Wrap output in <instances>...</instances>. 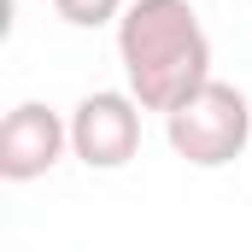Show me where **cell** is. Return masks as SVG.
Returning a JSON list of instances; mask_svg holds the SVG:
<instances>
[{"mask_svg": "<svg viewBox=\"0 0 252 252\" xmlns=\"http://www.w3.org/2000/svg\"><path fill=\"white\" fill-rule=\"evenodd\" d=\"M70 153V118H59L47 100H18L0 124V182L24 188L41 182Z\"/></svg>", "mask_w": 252, "mask_h": 252, "instance_id": "277c9868", "label": "cell"}, {"mask_svg": "<svg viewBox=\"0 0 252 252\" xmlns=\"http://www.w3.org/2000/svg\"><path fill=\"white\" fill-rule=\"evenodd\" d=\"M118 64L141 112H176L211 82V35L193 0H129L118 18Z\"/></svg>", "mask_w": 252, "mask_h": 252, "instance_id": "6da1fadb", "label": "cell"}, {"mask_svg": "<svg viewBox=\"0 0 252 252\" xmlns=\"http://www.w3.org/2000/svg\"><path fill=\"white\" fill-rule=\"evenodd\" d=\"M164 141L193 170H223V164H235L247 153V141H252V100L235 82L211 76L176 112H164Z\"/></svg>", "mask_w": 252, "mask_h": 252, "instance_id": "7a4b0ae2", "label": "cell"}, {"mask_svg": "<svg viewBox=\"0 0 252 252\" xmlns=\"http://www.w3.org/2000/svg\"><path fill=\"white\" fill-rule=\"evenodd\" d=\"M141 153V100L129 88H94L70 106V158L88 170H124Z\"/></svg>", "mask_w": 252, "mask_h": 252, "instance_id": "3957f363", "label": "cell"}, {"mask_svg": "<svg viewBox=\"0 0 252 252\" xmlns=\"http://www.w3.org/2000/svg\"><path fill=\"white\" fill-rule=\"evenodd\" d=\"M53 12L70 30H106V24H118L129 12V0H53Z\"/></svg>", "mask_w": 252, "mask_h": 252, "instance_id": "5b68a950", "label": "cell"}]
</instances>
